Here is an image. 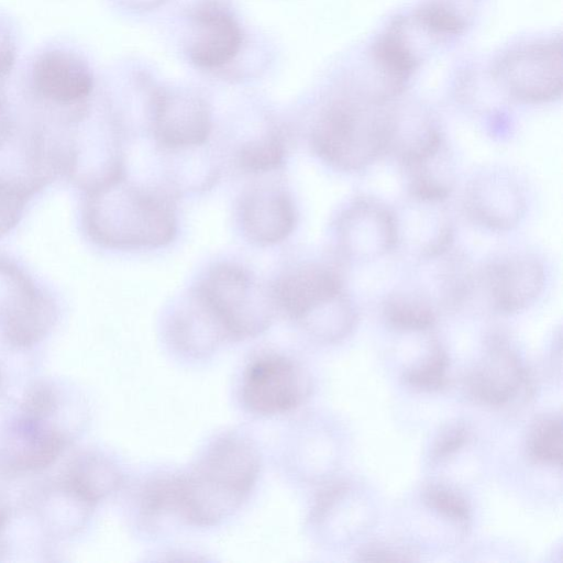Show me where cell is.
Wrapping results in <instances>:
<instances>
[{"mask_svg":"<svg viewBox=\"0 0 563 563\" xmlns=\"http://www.w3.org/2000/svg\"><path fill=\"white\" fill-rule=\"evenodd\" d=\"M412 554L408 548L376 543L363 548L357 555L360 561H412Z\"/></svg>","mask_w":563,"mask_h":563,"instance_id":"f1b7e54d","label":"cell"},{"mask_svg":"<svg viewBox=\"0 0 563 563\" xmlns=\"http://www.w3.org/2000/svg\"><path fill=\"white\" fill-rule=\"evenodd\" d=\"M471 439V430L463 422H456L445 428L435 440L432 451L431 459L434 462H441L461 448H463Z\"/></svg>","mask_w":563,"mask_h":563,"instance_id":"83f0119b","label":"cell"},{"mask_svg":"<svg viewBox=\"0 0 563 563\" xmlns=\"http://www.w3.org/2000/svg\"><path fill=\"white\" fill-rule=\"evenodd\" d=\"M490 307L516 313L534 303L545 287L543 263L532 254H511L493 260L476 275Z\"/></svg>","mask_w":563,"mask_h":563,"instance_id":"8fae6325","label":"cell"},{"mask_svg":"<svg viewBox=\"0 0 563 563\" xmlns=\"http://www.w3.org/2000/svg\"><path fill=\"white\" fill-rule=\"evenodd\" d=\"M84 224L92 241L109 249L158 247L176 234L169 201L129 184L123 173L90 187Z\"/></svg>","mask_w":563,"mask_h":563,"instance_id":"7a4b0ae2","label":"cell"},{"mask_svg":"<svg viewBox=\"0 0 563 563\" xmlns=\"http://www.w3.org/2000/svg\"><path fill=\"white\" fill-rule=\"evenodd\" d=\"M530 387L529 376L519 355L500 334L490 335L483 357L468 371L464 389L473 401L504 407Z\"/></svg>","mask_w":563,"mask_h":563,"instance_id":"30bf717a","label":"cell"},{"mask_svg":"<svg viewBox=\"0 0 563 563\" xmlns=\"http://www.w3.org/2000/svg\"><path fill=\"white\" fill-rule=\"evenodd\" d=\"M272 292L276 306L305 328L345 290L343 280L334 268L309 263L287 271L278 278Z\"/></svg>","mask_w":563,"mask_h":563,"instance_id":"7c38bea8","label":"cell"},{"mask_svg":"<svg viewBox=\"0 0 563 563\" xmlns=\"http://www.w3.org/2000/svg\"><path fill=\"white\" fill-rule=\"evenodd\" d=\"M18 35L9 16L0 13V81H7L18 59Z\"/></svg>","mask_w":563,"mask_h":563,"instance_id":"4316f807","label":"cell"},{"mask_svg":"<svg viewBox=\"0 0 563 563\" xmlns=\"http://www.w3.org/2000/svg\"><path fill=\"white\" fill-rule=\"evenodd\" d=\"M231 340L254 338L274 317L275 300L244 268L219 264L196 289Z\"/></svg>","mask_w":563,"mask_h":563,"instance_id":"277c9868","label":"cell"},{"mask_svg":"<svg viewBox=\"0 0 563 563\" xmlns=\"http://www.w3.org/2000/svg\"><path fill=\"white\" fill-rule=\"evenodd\" d=\"M261 471V454L246 434L225 431L201 450L190 468L174 475L176 516L188 525L216 526L247 500Z\"/></svg>","mask_w":563,"mask_h":563,"instance_id":"6da1fadb","label":"cell"},{"mask_svg":"<svg viewBox=\"0 0 563 563\" xmlns=\"http://www.w3.org/2000/svg\"><path fill=\"white\" fill-rule=\"evenodd\" d=\"M122 483L119 468L107 457L86 453L69 465L64 488L87 507L114 492Z\"/></svg>","mask_w":563,"mask_h":563,"instance_id":"ffe728a7","label":"cell"},{"mask_svg":"<svg viewBox=\"0 0 563 563\" xmlns=\"http://www.w3.org/2000/svg\"><path fill=\"white\" fill-rule=\"evenodd\" d=\"M387 324L401 332H426L437 322V310L429 297L417 289L387 296L383 303Z\"/></svg>","mask_w":563,"mask_h":563,"instance_id":"44dd1931","label":"cell"},{"mask_svg":"<svg viewBox=\"0 0 563 563\" xmlns=\"http://www.w3.org/2000/svg\"><path fill=\"white\" fill-rule=\"evenodd\" d=\"M27 93L53 110L85 115L95 89V76L87 59L65 44L46 45L27 62L23 70Z\"/></svg>","mask_w":563,"mask_h":563,"instance_id":"5b68a950","label":"cell"},{"mask_svg":"<svg viewBox=\"0 0 563 563\" xmlns=\"http://www.w3.org/2000/svg\"><path fill=\"white\" fill-rule=\"evenodd\" d=\"M0 325L7 341L15 347L40 342L55 319L51 299L32 278L5 258H0Z\"/></svg>","mask_w":563,"mask_h":563,"instance_id":"52a82bcc","label":"cell"},{"mask_svg":"<svg viewBox=\"0 0 563 563\" xmlns=\"http://www.w3.org/2000/svg\"><path fill=\"white\" fill-rule=\"evenodd\" d=\"M153 128L158 142L169 148H188L205 143L211 131V114L206 101L179 89L156 93Z\"/></svg>","mask_w":563,"mask_h":563,"instance_id":"5bb4252c","label":"cell"},{"mask_svg":"<svg viewBox=\"0 0 563 563\" xmlns=\"http://www.w3.org/2000/svg\"><path fill=\"white\" fill-rule=\"evenodd\" d=\"M366 97L338 99L318 117L311 143L335 169L358 172L387 153L391 110Z\"/></svg>","mask_w":563,"mask_h":563,"instance_id":"3957f363","label":"cell"},{"mask_svg":"<svg viewBox=\"0 0 563 563\" xmlns=\"http://www.w3.org/2000/svg\"><path fill=\"white\" fill-rule=\"evenodd\" d=\"M56 412H32L21 416L8 431L2 457L15 471L47 467L63 452L67 438L51 420Z\"/></svg>","mask_w":563,"mask_h":563,"instance_id":"9a60e30c","label":"cell"},{"mask_svg":"<svg viewBox=\"0 0 563 563\" xmlns=\"http://www.w3.org/2000/svg\"><path fill=\"white\" fill-rule=\"evenodd\" d=\"M308 371L292 356L267 351L255 355L245 366L239 396L251 413L272 417L300 407L311 395Z\"/></svg>","mask_w":563,"mask_h":563,"instance_id":"8992f818","label":"cell"},{"mask_svg":"<svg viewBox=\"0 0 563 563\" xmlns=\"http://www.w3.org/2000/svg\"><path fill=\"white\" fill-rule=\"evenodd\" d=\"M34 189L0 176V238L19 223Z\"/></svg>","mask_w":563,"mask_h":563,"instance_id":"484cf974","label":"cell"},{"mask_svg":"<svg viewBox=\"0 0 563 563\" xmlns=\"http://www.w3.org/2000/svg\"><path fill=\"white\" fill-rule=\"evenodd\" d=\"M283 142L276 135L245 144L239 154L242 168L252 173H264L277 168L284 159Z\"/></svg>","mask_w":563,"mask_h":563,"instance_id":"d4e9b609","label":"cell"},{"mask_svg":"<svg viewBox=\"0 0 563 563\" xmlns=\"http://www.w3.org/2000/svg\"><path fill=\"white\" fill-rule=\"evenodd\" d=\"M242 42L239 23L223 8L207 4L194 13L188 55L197 67L214 69L229 64L239 54Z\"/></svg>","mask_w":563,"mask_h":563,"instance_id":"2e32d148","label":"cell"},{"mask_svg":"<svg viewBox=\"0 0 563 563\" xmlns=\"http://www.w3.org/2000/svg\"><path fill=\"white\" fill-rule=\"evenodd\" d=\"M463 207L477 225L492 231L517 227L527 209L526 196L518 181L503 169H485L465 188Z\"/></svg>","mask_w":563,"mask_h":563,"instance_id":"4fadbf2b","label":"cell"},{"mask_svg":"<svg viewBox=\"0 0 563 563\" xmlns=\"http://www.w3.org/2000/svg\"><path fill=\"white\" fill-rule=\"evenodd\" d=\"M242 230L250 241L271 245L286 239L296 223L291 199L278 189H257L241 205Z\"/></svg>","mask_w":563,"mask_h":563,"instance_id":"e0dca14e","label":"cell"},{"mask_svg":"<svg viewBox=\"0 0 563 563\" xmlns=\"http://www.w3.org/2000/svg\"><path fill=\"white\" fill-rule=\"evenodd\" d=\"M5 529V515L2 510H0V554H3L4 541H3V532Z\"/></svg>","mask_w":563,"mask_h":563,"instance_id":"f546056e","label":"cell"},{"mask_svg":"<svg viewBox=\"0 0 563 563\" xmlns=\"http://www.w3.org/2000/svg\"><path fill=\"white\" fill-rule=\"evenodd\" d=\"M406 218L397 214L398 245L413 244L422 260H433L451 250L454 231L449 217L441 210L443 202H430L409 198Z\"/></svg>","mask_w":563,"mask_h":563,"instance_id":"d6986e66","label":"cell"},{"mask_svg":"<svg viewBox=\"0 0 563 563\" xmlns=\"http://www.w3.org/2000/svg\"><path fill=\"white\" fill-rule=\"evenodd\" d=\"M423 503L444 518L465 527L471 520V507L456 489L440 483L428 484L422 492Z\"/></svg>","mask_w":563,"mask_h":563,"instance_id":"cb8c5ba5","label":"cell"},{"mask_svg":"<svg viewBox=\"0 0 563 563\" xmlns=\"http://www.w3.org/2000/svg\"><path fill=\"white\" fill-rule=\"evenodd\" d=\"M449 356L444 347L434 340L427 357L404 373V380L415 389L434 391L448 384Z\"/></svg>","mask_w":563,"mask_h":563,"instance_id":"603a6c76","label":"cell"},{"mask_svg":"<svg viewBox=\"0 0 563 563\" xmlns=\"http://www.w3.org/2000/svg\"><path fill=\"white\" fill-rule=\"evenodd\" d=\"M562 63L560 40L533 43L501 57L495 65L494 77L516 100L548 102L561 96Z\"/></svg>","mask_w":563,"mask_h":563,"instance_id":"ba28073f","label":"cell"},{"mask_svg":"<svg viewBox=\"0 0 563 563\" xmlns=\"http://www.w3.org/2000/svg\"><path fill=\"white\" fill-rule=\"evenodd\" d=\"M341 253L351 261L379 258L398 246L396 212L382 201L358 197L350 201L335 221Z\"/></svg>","mask_w":563,"mask_h":563,"instance_id":"9c48e42d","label":"cell"},{"mask_svg":"<svg viewBox=\"0 0 563 563\" xmlns=\"http://www.w3.org/2000/svg\"><path fill=\"white\" fill-rule=\"evenodd\" d=\"M563 427L560 416H542L530 427L527 452L530 459L540 464L561 465L563 449Z\"/></svg>","mask_w":563,"mask_h":563,"instance_id":"7402d4cb","label":"cell"},{"mask_svg":"<svg viewBox=\"0 0 563 563\" xmlns=\"http://www.w3.org/2000/svg\"><path fill=\"white\" fill-rule=\"evenodd\" d=\"M167 334L177 352L192 358L207 356L229 339L196 290L170 316Z\"/></svg>","mask_w":563,"mask_h":563,"instance_id":"ac0fdd59","label":"cell"}]
</instances>
